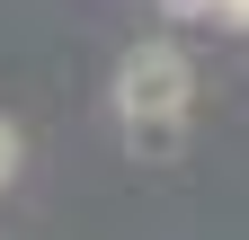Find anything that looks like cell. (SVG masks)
<instances>
[{
	"instance_id": "1",
	"label": "cell",
	"mask_w": 249,
	"mask_h": 240,
	"mask_svg": "<svg viewBox=\"0 0 249 240\" xmlns=\"http://www.w3.org/2000/svg\"><path fill=\"white\" fill-rule=\"evenodd\" d=\"M107 107H116V134H124L134 160H169L178 142H187V107H196V63H187V45L142 36V45L116 63Z\"/></svg>"
},
{
	"instance_id": "2",
	"label": "cell",
	"mask_w": 249,
	"mask_h": 240,
	"mask_svg": "<svg viewBox=\"0 0 249 240\" xmlns=\"http://www.w3.org/2000/svg\"><path fill=\"white\" fill-rule=\"evenodd\" d=\"M18 160H27V142H18V125H9V116H0V187L18 178Z\"/></svg>"
}]
</instances>
